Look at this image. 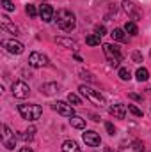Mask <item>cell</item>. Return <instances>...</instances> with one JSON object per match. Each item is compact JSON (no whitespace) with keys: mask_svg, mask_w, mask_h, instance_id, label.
<instances>
[{"mask_svg":"<svg viewBox=\"0 0 151 152\" xmlns=\"http://www.w3.org/2000/svg\"><path fill=\"white\" fill-rule=\"evenodd\" d=\"M123 11L133 20V21H137V20H141V16H142V12H141V9H139V5H135L133 2H130V0H123Z\"/></svg>","mask_w":151,"mask_h":152,"instance_id":"obj_6","label":"cell"},{"mask_svg":"<svg viewBox=\"0 0 151 152\" xmlns=\"http://www.w3.org/2000/svg\"><path fill=\"white\" fill-rule=\"evenodd\" d=\"M55 21H57V27L64 32H71L76 27V18L75 14L68 9H59L57 11V16H55Z\"/></svg>","mask_w":151,"mask_h":152,"instance_id":"obj_1","label":"cell"},{"mask_svg":"<svg viewBox=\"0 0 151 152\" xmlns=\"http://www.w3.org/2000/svg\"><path fill=\"white\" fill-rule=\"evenodd\" d=\"M68 103L73 104V106H80L82 104V101H80V97L76 94H68Z\"/></svg>","mask_w":151,"mask_h":152,"instance_id":"obj_24","label":"cell"},{"mask_svg":"<svg viewBox=\"0 0 151 152\" xmlns=\"http://www.w3.org/2000/svg\"><path fill=\"white\" fill-rule=\"evenodd\" d=\"M80 94L87 99V101H91L93 104H96V106H105V97L100 94V90H94V88H91V87H87V85H80Z\"/></svg>","mask_w":151,"mask_h":152,"instance_id":"obj_2","label":"cell"},{"mask_svg":"<svg viewBox=\"0 0 151 152\" xmlns=\"http://www.w3.org/2000/svg\"><path fill=\"white\" fill-rule=\"evenodd\" d=\"M18 112H20V115L25 120H38L39 117L43 115V108L39 104H20Z\"/></svg>","mask_w":151,"mask_h":152,"instance_id":"obj_3","label":"cell"},{"mask_svg":"<svg viewBox=\"0 0 151 152\" xmlns=\"http://www.w3.org/2000/svg\"><path fill=\"white\" fill-rule=\"evenodd\" d=\"M25 11H27V14H29L30 18H36V16L39 14V11L36 9V7H34V5H32V4H29V5L25 7Z\"/></svg>","mask_w":151,"mask_h":152,"instance_id":"obj_26","label":"cell"},{"mask_svg":"<svg viewBox=\"0 0 151 152\" xmlns=\"http://www.w3.org/2000/svg\"><path fill=\"white\" fill-rule=\"evenodd\" d=\"M55 92H59V85L57 83H44L41 87V94H44V96H53Z\"/></svg>","mask_w":151,"mask_h":152,"instance_id":"obj_15","label":"cell"},{"mask_svg":"<svg viewBox=\"0 0 151 152\" xmlns=\"http://www.w3.org/2000/svg\"><path fill=\"white\" fill-rule=\"evenodd\" d=\"M82 138H84L85 145H89V147H98L101 143V138H100V134L96 131H85L82 134Z\"/></svg>","mask_w":151,"mask_h":152,"instance_id":"obj_10","label":"cell"},{"mask_svg":"<svg viewBox=\"0 0 151 152\" xmlns=\"http://www.w3.org/2000/svg\"><path fill=\"white\" fill-rule=\"evenodd\" d=\"M130 97H132V99H137V101L141 99V96H137V94H130Z\"/></svg>","mask_w":151,"mask_h":152,"instance_id":"obj_34","label":"cell"},{"mask_svg":"<svg viewBox=\"0 0 151 152\" xmlns=\"http://www.w3.org/2000/svg\"><path fill=\"white\" fill-rule=\"evenodd\" d=\"M2 46H4L9 53H14V55H20V53H23V50H25V46H23L20 41H14V39H4V41H2Z\"/></svg>","mask_w":151,"mask_h":152,"instance_id":"obj_8","label":"cell"},{"mask_svg":"<svg viewBox=\"0 0 151 152\" xmlns=\"http://www.w3.org/2000/svg\"><path fill=\"white\" fill-rule=\"evenodd\" d=\"M70 124L76 127V129H85V120L82 118V117H78V115H73V117H70Z\"/></svg>","mask_w":151,"mask_h":152,"instance_id":"obj_18","label":"cell"},{"mask_svg":"<svg viewBox=\"0 0 151 152\" xmlns=\"http://www.w3.org/2000/svg\"><path fill=\"white\" fill-rule=\"evenodd\" d=\"M105 127H107V133H109L110 136H114V133H115V129H114L112 122H107V124H105Z\"/></svg>","mask_w":151,"mask_h":152,"instance_id":"obj_32","label":"cell"},{"mask_svg":"<svg viewBox=\"0 0 151 152\" xmlns=\"http://www.w3.org/2000/svg\"><path fill=\"white\" fill-rule=\"evenodd\" d=\"M132 60L137 62V64H141V62H142V53H141V51H133V53H132Z\"/></svg>","mask_w":151,"mask_h":152,"instance_id":"obj_29","label":"cell"},{"mask_svg":"<svg viewBox=\"0 0 151 152\" xmlns=\"http://www.w3.org/2000/svg\"><path fill=\"white\" fill-rule=\"evenodd\" d=\"M0 20H2V23H0V25H2V28H4V30H9L11 34L18 36V27H14V25L9 21V18H7V16H2Z\"/></svg>","mask_w":151,"mask_h":152,"instance_id":"obj_14","label":"cell"},{"mask_svg":"<svg viewBox=\"0 0 151 152\" xmlns=\"http://www.w3.org/2000/svg\"><path fill=\"white\" fill-rule=\"evenodd\" d=\"M110 36H112L114 41H119V42H126V41H128V36L124 34V30H123V28H114Z\"/></svg>","mask_w":151,"mask_h":152,"instance_id":"obj_17","label":"cell"},{"mask_svg":"<svg viewBox=\"0 0 151 152\" xmlns=\"http://www.w3.org/2000/svg\"><path fill=\"white\" fill-rule=\"evenodd\" d=\"M85 42H87L89 46H98V44L101 42V37H100L98 34H89V36L85 37Z\"/></svg>","mask_w":151,"mask_h":152,"instance_id":"obj_21","label":"cell"},{"mask_svg":"<svg viewBox=\"0 0 151 152\" xmlns=\"http://www.w3.org/2000/svg\"><path fill=\"white\" fill-rule=\"evenodd\" d=\"M2 7H4L5 11H14V4H13L11 0H2Z\"/></svg>","mask_w":151,"mask_h":152,"instance_id":"obj_28","label":"cell"},{"mask_svg":"<svg viewBox=\"0 0 151 152\" xmlns=\"http://www.w3.org/2000/svg\"><path fill=\"white\" fill-rule=\"evenodd\" d=\"M109 113L112 115V117H115V118H124V115H126V106L121 104V103L112 104V106L109 108Z\"/></svg>","mask_w":151,"mask_h":152,"instance_id":"obj_13","label":"cell"},{"mask_svg":"<svg viewBox=\"0 0 151 152\" xmlns=\"http://www.w3.org/2000/svg\"><path fill=\"white\" fill-rule=\"evenodd\" d=\"M39 16H41V20L43 21H52L53 20V9H52V5H48V4H43V5H39Z\"/></svg>","mask_w":151,"mask_h":152,"instance_id":"obj_11","label":"cell"},{"mask_svg":"<svg viewBox=\"0 0 151 152\" xmlns=\"http://www.w3.org/2000/svg\"><path fill=\"white\" fill-rule=\"evenodd\" d=\"M52 108H53L57 113L64 115V117H73V115H75V106L70 104V103H66V101H57V103H53Z\"/></svg>","mask_w":151,"mask_h":152,"instance_id":"obj_7","label":"cell"},{"mask_svg":"<svg viewBox=\"0 0 151 152\" xmlns=\"http://www.w3.org/2000/svg\"><path fill=\"white\" fill-rule=\"evenodd\" d=\"M57 42L59 44H62V46H66V48H71V50H76V41L73 39H68V37H57Z\"/></svg>","mask_w":151,"mask_h":152,"instance_id":"obj_19","label":"cell"},{"mask_svg":"<svg viewBox=\"0 0 151 152\" xmlns=\"http://www.w3.org/2000/svg\"><path fill=\"white\" fill-rule=\"evenodd\" d=\"M105 152H117L115 149H112V147H105Z\"/></svg>","mask_w":151,"mask_h":152,"instance_id":"obj_35","label":"cell"},{"mask_svg":"<svg viewBox=\"0 0 151 152\" xmlns=\"http://www.w3.org/2000/svg\"><path fill=\"white\" fill-rule=\"evenodd\" d=\"M11 90H13V96L18 97V99H25L30 94V88H29V85L25 81H14L13 87H11Z\"/></svg>","mask_w":151,"mask_h":152,"instance_id":"obj_5","label":"cell"},{"mask_svg":"<svg viewBox=\"0 0 151 152\" xmlns=\"http://www.w3.org/2000/svg\"><path fill=\"white\" fill-rule=\"evenodd\" d=\"M128 112H130V113H133L135 117H142V110H139L135 104H128Z\"/></svg>","mask_w":151,"mask_h":152,"instance_id":"obj_27","label":"cell"},{"mask_svg":"<svg viewBox=\"0 0 151 152\" xmlns=\"http://www.w3.org/2000/svg\"><path fill=\"white\" fill-rule=\"evenodd\" d=\"M34 133H36V129H34V127H30V129H27V131H25L23 134H20V136H21L25 142H29V140H32V138H34Z\"/></svg>","mask_w":151,"mask_h":152,"instance_id":"obj_25","label":"cell"},{"mask_svg":"<svg viewBox=\"0 0 151 152\" xmlns=\"http://www.w3.org/2000/svg\"><path fill=\"white\" fill-rule=\"evenodd\" d=\"M103 53H105V57H107V60H109L110 66H114V67L119 66L123 55H121V50H119L115 44H109V42H105V44H103Z\"/></svg>","mask_w":151,"mask_h":152,"instance_id":"obj_4","label":"cell"},{"mask_svg":"<svg viewBox=\"0 0 151 152\" xmlns=\"http://www.w3.org/2000/svg\"><path fill=\"white\" fill-rule=\"evenodd\" d=\"M62 152H82V151H80V147L76 145V142L66 140V142L62 143Z\"/></svg>","mask_w":151,"mask_h":152,"instance_id":"obj_16","label":"cell"},{"mask_svg":"<svg viewBox=\"0 0 151 152\" xmlns=\"http://www.w3.org/2000/svg\"><path fill=\"white\" fill-rule=\"evenodd\" d=\"M105 32H107V30H105V27H103V25H96V34H98L100 37H101V36H105Z\"/></svg>","mask_w":151,"mask_h":152,"instance_id":"obj_31","label":"cell"},{"mask_svg":"<svg viewBox=\"0 0 151 152\" xmlns=\"http://www.w3.org/2000/svg\"><path fill=\"white\" fill-rule=\"evenodd\" d=\"M124 32H128L130 36H137L139 34V28H137L135 21H126L124 23Z\"/></svg>","mask_w":151,"mask_h":152,"instance_id":"obj_20","label":"cell"},{"mask_svg":"<svg viewBox=\"0 0 151 152\" xmlns=\"http://www.w3.org/2000/svg\"><path fill=\"white\" fill-rule=\"evenodd\" d=\"M80 75H82V78H85V80H89V81H94V78H93V75H91V73H85V71H80Z\"/></svg>","mask_w":151,"mask_h":152,"instance_id":"obj_33","label":"cell"},{"mask_svg":"<svg viewBox=\"0 0 151 152\" xmlns=\"http://www.w3.org/2000/svg\"><path fill=\"white\" fill-rule=\"evenodd\" d=\"M119 78H121L123 81H128V80L132 78V73H130V69H126V67H121V69H119Z\"/></svg>","mask_w":151,"mask_h":152,"instance_id":"obj_23","label":"cell"},{"mask_svg":"<svg viewBox=\"0 0 151 152\" xmlns=\"http://www.w3.org/2000/svg\"><path fill=\"white\" fill-rule=\"evenodd\" d=\"M29 64L32 67H44V66H48V57L39 51H32L29 55Z\"/></svg>","mask_w":151,"mask_h":152,"instance_id":"obj_9","label":"cell"},{"mask_svg":"<svg viewBox=\"0 0 151 152\" xmlns=\"http://www.w3.org/2000/svg\"><path fill=\"white\" fill-rule=\"evenodd\" d=\"M133 149H135V152H144V145H142V142L135 140V142H133Z\"/></svg>","mask_w":151,"mask_h":152,"instance_id":"obj_30","label":"cell"},{"mask_svg":"<svg viewBox=\"0 0 151 152\" xmlns=\"http://www.w3.org/2000/svg\"><path fill=\"white\" fill-rule=\"evenodd\" d=\"M20 152H32L29 147H23V149H20Z\"/></svg>","mask_w":151,"mask_h":152,"instance_id":"obj_36","label":"cell"},{"mask_svg":"<svg viewBox=\"0 0 151 152\" xmlns=\"http://www.w3.org/2000/svg\"><path fill=\"white\" fill-rule=\"evenodd\" d=\"M4 145H5V149H14V134H13V131L9 129V126H5L4 124Z\"/></svg>","mask_w":151,"mask_h":152,"instance_id":"obj_12","label":"cell"},{"mask_svg":"<svg viewBox=\"0 0 151 152\" xmlns=\"http://www.w3.org/2000/svg\"><path fill=\"white\" fill-rule=\"evenodd\" d=\"M148 78H150V71H148L146 67H139V69H137V80H139V81H146Z\"/></svg>","mask_w":151,"mask_h":152,"instance_id":"obj_22","label":"cell"}]
</instances>
